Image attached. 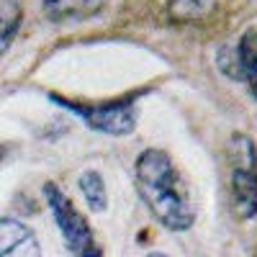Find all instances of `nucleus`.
Returning a JSON list of instances; mask_svg holds the SVG:
<instances>
[{
	"label": "nucleus",
	"instance_id": "obj_5",
	"mask_svg": "<svg viewBox=\"0 0 257 257\" xmlns=\"http://www.w3.org/2000/svg\"><path fill=\"white\" fill-rule=\"evenodd\" d=\"M0 257H41V244L24 221L0 216Z\"/></svg>",
	"mask_w": 257,
	"mask_h": 257
},
{
	"label": "nucleus",
	"instance_id": "obj_8",
	"mask_svg": "<svg viewBox=\"0 0 257 257\" xmlns=\"http://www.w3.org/2000/svg\"><path fill=\"white\" fill-rule=\"evenodd\" d=\"M219 8V0H167V13L178 24H201Z\"/></svg>",
	"mask_w": 257,
	"mask_h": 257
},
{
	"label": "nucleus",
	"instance_id": "obj_3",
	"mask_svg": "<svg viewBox=\"0 0 257 257\" xmlns=\"http://www.w3.org/2000/svg\"><path fill=\"white\" fill-rule=\"evenodd\" d=\"M231 201L239 219L257 216V149L244 134L231 137Z\"/></svg>",
	"mask_w": 257,
	"mask_h": 257
},
{
	"label": "nucleus",
	"instance_id": "obj_10",
	"mask_svg": "<svg viewBox=\"0 0 257 257\" xmlns=\"http://www.w3.org/2000/svg\"><path fill=\"white\" fill-rule=\"evenodd\" d=\"M18 26H21V6L16 0H0V57L11 47Z\"/></svg>",
	"mask_w": 257,
	"mask_h": 257
},
{
	"label": "nucleus",
	"instance_id": "obj_11",
	"mask_svg": "<svg viewBox=\"0 0 257 257\" xmlns=\"http://www.w3.org/2000/svg\"><path fill=\"white\" fill-rule=\"evenodd\" d=\"M219 67H221V72H226L229 77L239 80V64H237V52H234V49H224V52L219 54Z\"/></svg>",
	"mask_w": 257,
	"mask_h": 257
},
{
	"label": "nucleus",
	"instance_id": "obj_4",
	"mask_svg": "<svg viewBox=\"0 0 257 257\" xmlns=\"http://www.w3.org/2000/svg\"><path fill=\"white\" fill-rule=\"evenodd\" d=\"M54 103L70 108L75 116H80L85 123H88L93 132L108 134V137H128L137 128V105L134 98L126 95L118 100H108V103H93L85 105L77 100H64L59 95H52Z\"/></svg>",
	"mask_w": 257,
	"mask_h": 257
},
{
	"label": "nucleus",
	"instance_id": "obj_1",
	"mask_svg": "<svg viewBox=\"0 0 257 257\" xmlns=\"http://www.w3.org/2000/svg\"><path fill=\"white\" fill-rule=\"evenodd\" d=\"M137 190L149 213L170 231H188L196 221V208L188 196V185L180 178L162 149H144L134 165Z\"/></svg>",
	"mask_w": 257,
	"mask_h": 257
},
{
	"label": "nucleus",
	"instance_id": "obj_7",
	"mask_svg": "<svg viewBox=\"0 0 257 257\" xmlns=\"http://www.w3.org/2000/svg\"><path fill=\"white\" fill-rule=\"evenodd\" d=\"M237 64H239V80L247 82L252 98L257 100V29H247L239 36L237 44Z\"/></svg>",
	"mask_w": 257,
	"mask_h": 257
},
{
	"label": "nucleus",
	"instance_id": "obj_9",
	"mask_svg": "<svg viewBox=\"0 0 257 257\" xmlns=\"http://www.w3.org/2000/svg\"><path fill=\"white\" fill-rule=\"evenodd\" d=\"M77 185H80L82 198L90 206L93 213H103L108 208V190H105V180L98 170H85L77 180Z\"/></svg>",
	"mask_w": 257,
	"mask_h": 257
},
{
	"label": "nucleus",
	"instance_id": "obj_12",
	"mask_svg": "<svg viewBox=\"0 0 257 257\" xmlns=\"http://www.w3.org/2000/svg\"><path fill=\"white\" fill-rule=\"evenodd\" d=\"M147 257H170V254H165V252H149Z\"/></svg>",
	"mask_w": 257,
	"mask_h": 257
},
{
	"label": "nucleus",
	"instance_id": "obj_13",
	"mask_svg": "<svg viewBox=\"0 0 257 257\" xmlns=\"http://www.w3.org/2000/svg\"><path fill=\"white\" fill-rule=\"evenodd\" d=\"M3 157H6V147H0V162H3Z\"/></svg>",
	"mask_w": 257,
	"mask_h": 257
},
{
	"label": "nucleus",
	"instance_id": "obj_2",
	"mask_svg": "<svg viewBox=\"0 0 257 257\" xmlns=\"http://www.w3.org/2000/svg\"><path fill=\"white\" fill-rule=\"evenodd\" d=\"M44 196L52 208V216L62 231V239L72 252V257H103L100 244L88 224V219L75 208V203L64 196V190L57 183H44Z\"/></svg>",
	"mask_w": 257,
	"mask_h": 257
},
{
	"label": "nucleus",
	"instance_id": "obj_6",
	"mask_svg": "<svg viewBox=\"0 0 257 257\" xmlns=\"http://www.w3.org/2000/svg\"><path fill=\"white\" fill-rule=\"evenodd\" d=\"M105 6V0H41L47 18L54 24H67V21H85L98 16Z\"/></svg>",
	"mask_w": 257,
	"mask_h": 257
}]
</instances>
